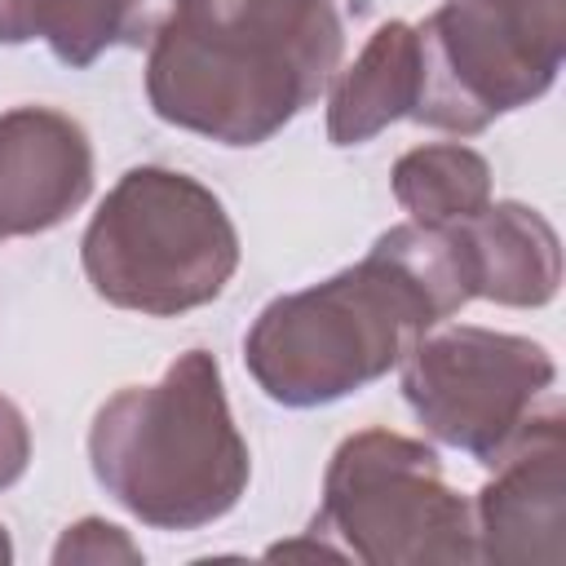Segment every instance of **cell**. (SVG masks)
<instances>
[{
    "label": "cell",
    "mask_w": 566,
    "mask_h": 566,
    "mask_svg": "<svg viewBox=\"0 0 566 566\" xmlns=\"http://www.w3.org/2000/svg\"><path fill=\"white\" fill-rule=\"evenodd\" d=\"M88 469L150 531H203L221 522L252 478L221 363L208 349H186L155 385L111 394L88 424Z\"/></svg>",
    "instance_id": "obj_3"
},
{
    "label": "cell",
    "mask_w": 566,
    "mask_h": 566,
    "mask_svg": "<svg viewBox=\"0 0 566 566\" xmlns=\"http://www.w3.org/2000/svg\"><path fill=\"white\" fill-rule=\"evenodd\" d=\"M177 0H27V31L71 71L93 66L106 49H142L168 22Z\"/></svg>",
    "instance_id": "obj_12"
},
{
    "label": "cell",
    "mask_w": 566,
    "mask_h": 566,
    "mask_svg": "<svg viewBox=\"0 0 566 566\" xmlns=\"http://www.w3.org/2000/svg\"><path fill=\"white\" fill-rule=\"evenodd\" d=\"M31 464V424L18 411V402H9L0 394V491H9Z\"/></svg>",
    "instance_id": "obj_15"
},
{
    "label": "cell",
    "mask_w": 566,
    "mask_h": 566,
    "mask_svg": "<svg viewBox=\"0 0 566 566\" xmlns=\"http://www.w3.org/2000/svg\"><path fill=\"white\" fill-rule=\"evenodd\" d=\"M27 0H0V44H27Z\"/></svg>",
    "instance_id": "obj_16"
},
{
    "label": "cell",
    "mask_w": 566,
    "mask_h": 566,
    "mask_svg": "<svg viewBox=\"0 0 566 566\" xmlns=\"http://www.w3.org/2000/svg\"><path fill=\"white\" fill-rule=\"evenodd\" d=\"M469 256H473V287L478 296L509 305V310H539L562 287V243L544 212L500 199L486 203L478 217L460 221Z\"/></svg>",
    "instance_id": "obj_10"
},
{
    "label": "cell",
    "mask_w": 566,
    "mask_h": 566,
    "mask_svg": "<svg viewBox=\"0 0 566 566\" xmlns=\"http://www.w3.org/2000/svg\"><path fill=\"white\" fill-rule=\"evenodd\" d=\"M150 111L221 146L283 133L340 71L336 0H177L146 44Z\"/></svg>",
    "instance_id": "obj_2"
},
{
    "label": "cell",
    "mask_w": 566,
    "mask_h": 566,
    "mask_svg": "<svg viewBox=\"0 0 566 566\" xmlns=\"http://www.w3.org/2000/svg\"><path fill=\"white\" fill-rule=\"evenodd\" d=\"M71 562H84V566L128 562V566H137V562H142V548L128 539L124 526H115V522H106V517H80V522L66 526L62 539L53 544V566H71Z\"/></svg>",
    "instance_id": "obj_14"
},
{
    "label": "cell",
    "mask_w": 566,
    "mask_h": 566,
    "mask_svg": "<svg viewBox=\"0 0 566 566\" xmlns=\"http://www.w3.org/2000/svg\"><path fill=\"white\" fill-rule=\"evenodd\" d=\"M13 562V539H9V531L0 526V566H9Z\"/></svg>",
    "instance_id": "obj_17"
},
{
    "label": "cell",
    "mask_w": 566,
    "mask_h": 566,
    "mask_svg": "<svg viewBox=\"0 0 566 566\" xmlns=\"http://www.w3.org/2000/svg\"><path fill=\"white\" fill-rule=\"evenodd\" d=\"M93 195V142L80 119L53 106L0 115V239L62 226Z\"/></svg>",
    "instance_id": "obj_9"
},
{
    "label": "cell",
    "mask_w": 566,
    "mask_h": 566,
    "mask_svg": "<svg viewBox=\"0 0 566 566\" xmlns=\"http://www.w3.org/2000/svg\"><path fill=\"white\" fill-rule=\"evenodd\" d=\"M478 296L455 226H389L358 265L274 296L243 336L256 389L279 407H327L389 376L416 336Z\"/></svg>",
    "instance_id": "obj_1"
},
{
    "label": "cell",
    "mask_w": 566,
    "mask_h": 566,
    "mask_svg": "<svg viewBox=\"0 0 566 566\" xmlns=\"http://www.w3.org/2000/svg\"><path fill=\"white\" fill-rule=\"evenodd\" d=\"M420 97V35L411 22H380L358 57L327 84V142L363 146L407 119Z\"/></svg>",
    "instance_id": "obj_11"
},
{
    "label": "cell",
    "mask_w": 566,
    "mask_h": 566,
    "mask_svg": "<svg viewBox=\"0 0 566 566\" xmlns=\"http://www.w3.org/2000/svg\"><path fill=\"white\" fill-rule=\"evenodd\" d=\"M553 380L557 363L539 340L473 323H438L398 363V389L424 433L486 469L526 429Z\"/></svg>",
    "instance_id": "obj_7"
},
{
    "label": "cell",
    "mask_w": 566,
    "mask_h": 566,
    "mask_svg": "<svg viewBox=\"0 0 566 566\" xmlns=\"http://www.w3.org/2000/svg\"><path fill=\"white\" fill-rule=\"evenodd\" d=\"M389 186L411 221L455 226L491 203V164L464 142H424L398 155Z\"/></svg>",
    "instance_id": "obj_13"
},
{
    "label": "cell",
    "mask_w": 566,
    "mask_h": 566,
    "mask_svg": "<svg viewBox=\"0 0 566 566\" xmlns=\"http://www.w3.org/2000/svg\"><path fill=\"white\" fill-rule=\"evenodd\" d=\"M80 265L106 305L177 318L226 292L239 270V230L199 177L142 164L97 203Z\"/></svg>",
    "instance_id": "obj_4"
},
{
    "label": "cell",
    "mask_w": 566,
    "mask_h": 566,
    "mask_svg": "<svg viewBox=\"0 0 566 566\" xmlns=\"http://www.w3.org/2000/svg\"><path fill=\"white\" fill-rule=\"evenodd\" d=\"M310 535L367 566L478 562L473 504L442 478L438 451L380 424L332 451Z\"/></svg>",
    "instance_id": "obj_5"
},
{
    "label": "cell",
    "mask_w": 566,
    "mask_h": 566,
    "mask_svg": "<svg viewBox=\"0 0 566 566\" xmlns=\"http://www.w3.org/2000/svg\"><path fill=\"white\" fill-rule=\"evenodd\" d=\"M495 478L473 500L478 562L562 566L566 562V433L548 402L495 455Z\"/></svg>",
    "instance_id": "obj_8"
},
{
    "label": "cell",
    "mask_w": 566,
    "mask_h": 566,
    "mask_svg": "<svg viewBox=\"0 0 566 566\" xmlns=\"http://www.w3.org/2000/svg\"><path fill=\"white\" fill-rule=\"evenodd\" d=\"M416 35L420 97L407 119L473 137L553 88L566 57V0H442Z\"/></svg>",
    "instance_id": "obj_6"
}]
</instances>
